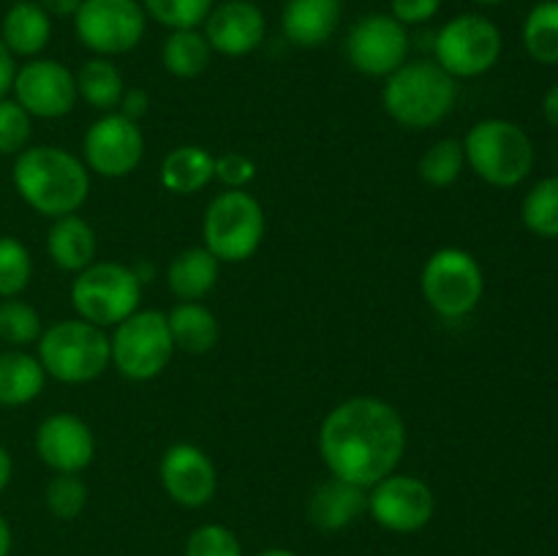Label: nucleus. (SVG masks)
<instances>
[{
	"label": "nucleus",
	"mask_w": 558,
	"mask_h": 556,
	"mask_svg": "<svg viewBox=\"0 0 558 556\" xmlns=\"http://www.w3.org/2000/svg\"><path fill=\"white\" fill-rule=\"evenodd\" d=\"M521 218L529 232L539 238H558V174L545 178L523 196Z\"/></svg>",
	"instance_id": "7c9ffc66"
},
{
	"label": "nucleus",
	"mask_w": 558,
	"mask_h": 556,
	"mask_svg": "<svg viewBox=\"0 0 558 556\" xmlns=\"http://www.w3.org/2000/svg\"><path fill=\"white\" fill-rule=\"evenodd\" d=\"M14 76H16V60L14 55L5 49V44L0 41V98L9 96L11 85H14Z\"/></svg>",
	"instance_id": "a19ab883"
},
{
	"label": "nucleus",
	"mask_w": 558,
	"mask_h": 556,
	"mask_svg": "<svg viewBox=\"0 0 558 556\" xmlns=\"http://www.w3.org/2000/svg\"><path fill=\"white\" fill-rule=\"evenodd\" d=\"M205 249L218 262H245L265 240V210L243 189H229L207 205L202 221Z\"/></svg>",
	"instance_id": "423d86ee"
},
{
	"label": "nucleus",
	"mask_w": 558,
	"mask_h": 556,
	"mask_svg": "<svg viewBox=\"0 0 558 556\" xmlns=\"http://www.w3.org/2000/svg\"><path fill=\"white\" fill-rule=\"evenodd\" d=\"M158 474H161V485L169 499L183 507H205L216 496V467L202 447L189 445V442L172 445L163 452Z\"/></svg>",
	"instance_id": "dca6fc26"
},
{
	"label": "nucleus",
	"mask_w": 558,
	"mask_h": 556,
	"mask_svg": "<svg viewBox=\"0 0 558 556\" xmlns=\"http://www.w3.org/2000/svg\"><path fill=\"white\" fill-rule=\"evenodd\" d=\"M38 5H41L49 16H74L76 9L82 5V0H41Z\"/></svg>",
	"instance_id": "79ce46f5"
},
{
	"label": "nucleus",
	"mask_w": 558,
	"mask_h": 556,
	"mask_svg": "<svg viewBox=\"0 0 558 556\" xmlns=\"http://www.w3.org/2000/svg\"><path fill=\"white\" fill-rule=\"evenodd\" d=\"M47 499L49 512L60 521H71V518L80 516L87 505V485L82 483L80 474H63L58 472L47 485Z\"/></svg>",
	"instance_id": "f704fd0d"
},
{
	"label": "nucleus",
	"mask_w": 558,
	"mask_h": 556,
	"mask_svg": "<svg viewBox=\"0 0 558 556\" xmlns=\"http://www.w3.org/2000/svg\"><path fill=\"white\" fill-rule=\"evenodd\" d=\"M210 44H207L205 33H199L196 27L172 31L161 47L163 69L169 74L180 76V80H194V76H199L210 65Z\"/></svg>",
	"instance_id": "bb28decb"
},
{
	"label": "nucleus",
	"mask_w": 558,
	"mask_h": 556,
	"mask_svg": "<svg viewBox=\"0 0 558 556\" xmlns=\"http://www.w3.org/2000/svg\"><path fill=\"white\" fill-rule=\"evenodd\" d=\"M47 251L60 270L80 273L96 262V251H98L96 232H93L90 223H87L82 216H76V213H71V216H60L54 218L52 229H49Z\"/></svg>",
	"instance_id": "4be33fe9"
},
{
	"label": "nucleus",
	"mask_w": 558,
	"mask_h": 556,
	"mask_svg": "<svg viewBox=\"0 0 558 556\" xmlns=\"http://www.w3.org/2000/svg\"><path fill=\"white\" fill-rule=\"evenodd\" d=\"M368 510V488L349 480L330 478L314 488L308 499V521L322 532H341Z\"/></svg>",
	"instance_id": "6ab92c4d"
},
{
	"label": "nucleus",
	"mask_w": 558,
	"mask_h": 556,
	"mask_svg": "<svg viewBox=\"0 0 558 556\" xmlns=\"http://www.w3.org/2000/svg\"><path fill=\"white\" fill-rule=\"evenodd\" d=\"M142 281L134 267L120 262H93L71 283V305L80 319L98 327H114L140 311Z\"/></svg>",
	"instance_id": "0eeeda50"
},
{
	"label": "nucleus",
	"mask_w": 558,
	"mask_h": 556,
	"mask_svg": "<svg viewBox=\"0 0 558 556\" xmlns=\"http://www.w3.org/2000/svg\"><path fill=\"white\" fill-rule=\"evenodd\" d=\"M319 452L332 478L371 488L401 463L407 425L398 409L381 398H349L322 423Z\"/></svg>",
	"instance_id": "f257e3e1"
},
{
	"label": "nucleus",
	"mask_w": 558,
	"mask_h": 556,
	"mask_svg": "<svg viewBox=\"0 0 558 556\" xmlns=\"http://www.w3.org/2000/svg\"><path fill=\"white\" fill-rule=\"evenodd\" d=\"M33 134V118L14 101L0 98V156H20Z\"/></svg>",
	"instance_id": "c9c22d12"
},
{
	"label": "nucleus",
	"mask_w": 558,
	"mask_h": 556,
	"mask_svg": "<svg viewBox=\"0 0 558 556\" xmlns=\"http://www.w3.org/2000/svg\"><path fill=\"white\" fill-rule=\"evenodd\" d=\"M33 276V259L25 243L16 238H0V300L20 298Z\"/></svg>",
	"instance_id": "473e14b6"
},
{
	"label": "nucleus",
	"mask_w": 558,
	"mask_h": 556,
	"mask_svg": "<svg viewBox=\"0 0 558 556\" xmlns=\"http://www.w3.org/2000/svg\"><path fill=\"white\" fill-rule=\"evenodd\" d=\"M109 349H112V365L125 379H156L174 354L167 314L156 309L134 311L129 319L114 325V336L109 338Z\"/></svg>",
	"instance_id": "6e6552de"
},
{
	"label": "nucleus",
	"mask_w": 558,
	"mask_h": 556,
	"mask_svg": "<svg viewBox=\"0 0 558 556\" xmlns=\"http://www.w3.org/2000/svg\"><path fill=\"white\" fill-rule=\"evenodd\" d=\"M11 474H14V461H11V452L0 445V494L9 488Z\"/></svg>",
	"instance_id": "c03bdc74"
},
{
	"label": "nucleus",
	"mask_w": 558,
	"mask_h": 556,
	"mask_svg": "<svg viewBox=\"0 0 558 556\" xmlns=\"http://www.w3.org/2000/svg\"><path fill=\"white\" fill-rule=\"evenodd\" d=\"M0 556H11V527L3 516H0Z\"/></svg>",
	"instance_id": "a18cd8bd"
},
{
	"label": "nucleus",
	"mask_w": 558,
	"mask_h": 556,
	"mask_svg": "<svg viewBox=\"0 0 558 556\" xmlns=\"http://www.w3.org/2000/svg\"><path fill=\"white\" fill-rule=\"evenodd\" d=\"M202 25H205V38L213 52L227 55V58H243L254 52L267 31L265 14L251 0H227L221 5H213Z\"/></svg>",
	"instance_id": "a211bd4d"
},
{
	"label": "nucleus",
	"mask_w": 558,
	"mask_h": 556,
	"mask_svg": "<svg viewBox=\"0 0 558 556\" xmlns=\"http://www.w3.org/2000/svg\"><path fill=\"white\" fill-rule=\"evenodd\" d=\"M523 47L537 63H558V0H543L523 22Z\"/></svg>",
	"instance_id": "c85d7f7f"
},
{
	"label": "nucleus",
	"mask_w": 558,
	"mask_h": 556,
	"mask_svg": "<svg viewBox=\"0 0 558 556\" xmlns=\"http://www.w3.org/2000/svg\"><path fill=\"white\" fill-rule=\"evenodd\" d=\"M52 38L49 14L33 0H14L0 25V41L14 58H36Z\"/></svg>",
	"instance_id": "412c9836"
},
{
	"label": "nucleus",
	"mask_w": 558,
	"mask_h": 556,
	"mask_svg": "<svg viewBox=\"0 0 558 556\" xmlns=\"http://www.w3.org/2000/svg\"><path fill=\"white\" fill-rule=\"evenodd\" d=\"M11 178L22 200L47 218L71 216L90 194V172L82 158L54 145L25 147Z\"/></svg>",
	"instance_id": "f03ea898"
},
{
	"label": "nucleus",
	"mask_w": 558,
	"mask_h": 556,
	"mask_svg": "<svg viewBox=\"0 0 558 556\" xmlns=\"http://www.w3.org/2000/svg\"><path fill=\"white\" fill-rule=\"evenodd\" d=\"M218 265H221V262H218L205 245L180 251L172 259V265H169V289H172L174 298L180 300H202L213 287H216Z\"/></svg>",
	"instance_id": "a878e982"
},
{
	"label": "nucleus",
	"mask_w": 558,
	"mask_h": 556,
	"mask_svg": "<svg viewBox=\"0 0 558 556\" xmlns=\"http://www.w3.org/2000/svg\"><path fill=\"white\" fill-rule=\"evenodd\" d=\"M216 178V158L202 145H180L161 161V183L172 194H196Z\"/></svg>",
	"instance_id": "b1692460"
},
{
	"label": "nucleus",
	"mask_w": 558,
	"mask_h": 556,
	"mask_svg": "<svg viewBox=\"0 0 558 556\" xmlns=\"http://www.w3.org/2000/svg\"><path fill=\"white\" fill-rule=\"evenodd\" d=\"M38 363L47 376L63 385H85L98 379L112 363V349L104 327L85 319H63L38 338Z\"/></svg>",
	"instance_id": "20e7f679"
},
{
	"label": "nucleus",
	"mask_w": 558,
	"mask_h": 556,
	"mask_svg": "<svg viewBox=\"0 0 558 556\" xmlns=\"http://www.w3.org/2000/svg\"><path fill=\"white\" fill-rule=\"evenodd\" d=\"M441 9V0H392V16L401 25H423L434 20Z\"/></svg>",
	"instance_id": "58836bf2"
},
{
	"label": "nucleus",
	"mask_w": 558,
	"mask_h": 556,
	"mask_svg": "<svg viewBox=\"0 0 558 556\" xmlns=\"http://www.w3.org/2000/svg\"><path fill=\"white\" fill-rule=\"evenodd\" d=\"M407 25L387 14H368L352 25L347 36V58L360 74L390 76L407 63Z\"/></svg>",
	"instance_id": "4468645a"
},
{
	"label": "nucleus",
	"mask_w": 558,
	"mask_h": 556,
	"mask_svg": "<svg viewBox=\"0 0 558 556\" xmlns=\"http://www.w3.org/2000/svg\"><path fill=\"white\" fill-rule=\"evenodd\" d=\"M423 298L445 319H461L477 309L483 298V267L469 251L439 249L428 256L420 276Z\"/></svg>",
	"instance_id": "1a4fd4ad"
},
{
	"label": "nucleus",
	"mask_w": 558,
	"mask_h": 556,
	"mask_svg": "<svg viewBox=\"0 0 558 556\" xmlns=\"http://www.w3.org/2000/svg\"><path fill=\"white\" fill-rule=\"evenodd\" d=\"M147 14L140 0H82L74 14L76 38L98 58L131 52L145 36Z\"/></svg>",
	"instance_id": "9b49d317"
},
{
	"label": "nucleus",
	"mask_w": 558,
	"mask_h": 556,
	"mask_svg": "<svg viewBox=\"0 0 558 556\" xmlns=\"http://www.w3.org/2000/svg\"><path fill=\"white\" fill-rule=\"evenodd\" d=\"M147 112H150V96H147V90L131 87V90L123 93V98H120V114H125L129 120H136V123H140Z\"/></svg>",
	"instance_id": "ea45409f"
},
{
	"label": "nucleus",
	"mask_w": 558,
	"mask_h": 556,
	"mask_svg": "<svg viewBox=\"0 0 558 556\" xmlns=\"http://www.w3.org/2000/svg\"><path fill=\"white\" fill-rule=\"evenodd\" d=\"M169 336L174 349L189 354H205L218 343V319L207 305L196 300H183L167 314Z\"/></svg>",
	"instance_id": "393cba45"
},
{
	"label": "nucleus",
	"mask_w": 558,
	"mask_h": 556,
	"mask_svg": "<svg viewBox=\"0 0 558 556\" xmlns=\"http://www.w3.org/2000/svg\"><path fill=\"white\" fill-rule=\"evenodd\" d=\"M36 452L54 472L76 474L90 467L96 456V439L90 425L76 414H49L36 428Z\"/></svg>",
	"instance_id": "f3484780"
},
{
	"label": "nucleus",
	"mask_w": 558,
	"mask_h": 556,
	"mask_svg": "<svg viewBox=\"0 0 558 556\" xmlns=\"http://www.w3.org/2000/svg\"><path fill=\"white\" fill-rule=\"evenodd\" d=\"M47 371L38 358L22 349L0 352V407H25L41 396Z\"/></svg>",
	"instance_id": "5701e85b"
},
{
	"label": "nucleus",
	"mask_w": 558,
	"mask_h": 556,
	"mask_svg": "<svg viewBox=\"0 0 558 556\" xmlns=\"http://www.w3.org/2000/svg\"><path fill=\"white\" fill-rule=\"evenodd\" d=\"M436 63L452 80L480 76L496 65L501 55V31L480 14H461L447 22L434 38Z\"/></svg>",
	"instance_id": "9d476101"
},
{
	"label": "nucleus",
	"mask_w": 558,
	"mask_h": 556,
	"mask_svg": "<svg viewBox=\"0 0 558 556\" xmlns=\"http://www.w3.org/2000/svg\"><path fill=\"white\" fill-rule=\"evenodd\" d=\"M185 556H243V548L232 529L221 527V523H205L191 532L189 543H185Z\"/></svg>",
	"instance_id": "e433bc0d"
},
{
	"label": "nucleus",
	"mask_w": 558,
	"mask_h": 556,
	"mask_svg": "<svg viewBox=\"0 0 558 556\" xmlns=\"http://www.w3.org/2000/svg\"><path fill=\"white\" fill-rule=\"evenodd\" d=\"M474 3H483V5H496V3H505V0H474Z\"/></svg>",
	"instance_id": "de8ad7c7"
},
{
	"label": "nucleus",
	"mask_w": 558,
	"mask_h": 556,
	"mask_svg": "<svg viewBox=\"0 0 558 556\" xmlns=\"http://www.w3.org/2000/svg\"><path fill=\"white\" fill-rule=\"evenodd\" d=\"M216 178L227 189H245L256 178V164L243 153H223L216 158Z\"/></svg>",
	"instance_id": "4c0bfd02"
},
{
	"label": "nucleus",
	"mask_w": 558,
	"mask_h": 556,
	"mask_svg": "<svg viewBox=\"0 0 558 556\" xmlns=\"http://www.w3.org/2000/svg\"><path fill=\"white\" fill-rule=\"evenodd\" d=\"M44 333L41 316L31 303L20 298L0 300V341L20 349L38 341Z\"/></svg>",
	"instance_id": "2f4dec72"
},
{
	"label": "nucleus",
	"mask_w": 558,
	"mask_h": 556,
	"mask_svg": "<svg viewBox=\"0 0 558 556\" xmlns=\"http://www.w3.org/2000/svg\"><path fill=\"white\" fill-rule=\"evenodd\" d=\"M463 167H466V153H463L461 140H439L436 145H430L428 150L420 158V178L425 185H434V189H447V185L456 183L461 178Z\"/></svg>",
	"instance_id": "c756f323"
},
{
	"label": "nucleus",
	"mask_w": 558,
	"mask_h": 556,
	"mask_svg": "<svg viewBox=\"0 0 558 556\" xmlns=\"http://www.w3.org/2000/svg\"><path fill=\"white\" fill-rule=\"evenodd\" d=\"M463 153L474 174L499 189L523 183L534 167L532 140L512 120H480L463 140Z\"/></svg>",
	"instance_id": "39448f33"
},
{
	"label": "nucleus",
	"mask_w": 558,
	"mask_h": 556,
	"mask_svg": "<svg viewBox=\"0 0 558 556\" xmlns=\"http://www.w3.org/2000/svg\"><path fill=\"white\" fill-rule=\"evenodd\" d=\"M76 93L80 98H85L93 109H109L120 107V98H123L125 85L123 74H120L118 65L107 58H90L82 63V69L76 71Z\"/></svg>",
	"instance_id": "cd10ccee"
},
{
	"label": "nucleus",
	"mask_w": 558,
	"mask_h": 556,
	"mask_svg": "<svg viewBox=\"0 0 558 556\" xmlns=\"http://www.w3.org/2000/svg\"><path fill=\"white\" fill-rule=\"evenodd\" d=\"M140 3L145 14L172 31L202 25L213 9V0H140Z\"/></svg>",
	"instance_id": "72a5a7b5"
},
{
	"label": "nucleus",
	"mask_w": 558,
	"mask_h": 556,
	"mask_svg": "<svg viewBox=\"0 0 558 556\" xmlns=\"http://www.w3.org/2000/svg\"><path fill=\"white\" fill-rule=\"evenodd\" d=\"M256 556H298V554H294V551H289V548H267V551H262V554H256Z\"/></svg>",
	"instance_id": "49530a36"
},
{
	"label": "nucleus",
	"mask_w": 558,
	"mask_h": 556,
	"mask_svg": "<svg viewBox=\"0 0 558 556\" xmlns=\"http://www.w3.org/2000/svg\"><path fill=\"white\" fill-rule=\"evenodd\" d=\"M14 101L31 118H65L76 107V76L63 63L49 58L27 60L14 76Z\"/></svg>",
	"instance_id": "2eb2a0df"
},
{
	"label": "nucleus",
	"mask_w": 558,
	"mask_h": 556,
	"mask_svg": "<svg viewBox=\"0 0 558 556\" xmlns=\"http://www.w3.org/2000/svg\"><path fill=\"white\" fill-rule=\"evenodd\" d=\"M543 112H545V120H548L554 129H558V82L554 87H550L548 93H545V101H543Z\"/></svg>",
	"instance_id": "37998d69"
},
{
	"label": "nucleus",
	"mask_w": 558,
	"mask_h": 556,
	"mask_svg": "<svg viewBox=\"0 0 558 556\" xmlns=\"http://www.w3.org/2000/svg\"><path fill=\"white\" fill-rule=\"evenodd\" d=\"M456 80L430 60H414L387 76L381 90L387 114L403 129L425 131L439 125L456 107Z\"/></svg>",
	"instance_id": "7ed1b4c3"
},
{
	"label": "nucleus",
	"mask_w": 558,
	"mask_h": 556,
	"mask_svg": "<svg viewBox=\"0 0 558 556\" xmlns=\"http://www.w3.org/2000/svg\"><path fill=\"white\" fill-rule=\"evenodd\" d=\"M341 0H287L283 36L298 47H322L341 25Z\"/></svg>",
	"instance_id": "aec40b11"
},
{
	"label": "nucleus",
	"mask_w": 558,
	"mask_h": 556,
	"mask_svg": "<svg viewBox=\"0 0 558 556\" xmlns=\"http://www.w3.org/2000/svg\"><path fill=\"white\" fill-rule=\"evenodd\" d=\"M436 499L425 480L414 474H387L376 485H371L368 512L379 527L390 532H420L434 518Z\"/></svg>",
	"instance_id": "f8f14e48"
},
{
	"label": "nucleus",
	"mask_w": 558,
	"mask_h": 556,
	"mask_svg": "<svg viewBox=\"0 0 558 556\" xmlns=\"http://www.w3.org/2000/svg\"><path fill=\"white\" fill-rule=\"evenodd\" d=\"M85 167L104 178H125L140 167L145 156V136L136 120H129L120 112H109L98 118L87 129L85 142Z\"/></svg>",
	"instance_id": "ddd939ff"
}]
</instances>
